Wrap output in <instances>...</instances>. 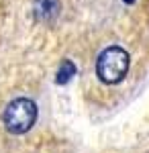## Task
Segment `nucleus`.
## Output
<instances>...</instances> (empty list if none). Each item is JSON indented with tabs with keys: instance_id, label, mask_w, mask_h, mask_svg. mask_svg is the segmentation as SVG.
<instances>
[{
	"instance_id": "f03ea898",
	"label": "nucleus",
	"mask_w": 149,
	"mask_h": 153,
	"mask_svg": "<svg viewBox=\"0 0 149 153\" xmlns=\"http://www.w3.org/2000/svg\"><path fill=\"white\" fill-rule=\"evenodd\" d=\"M2 123H4L6 131L12 135L29 133L37 123V104L31 98H14L4 108Z\"/></svg>"
},
{
	"instance_id": "f257e3e1",
	"label": "nucleus",
	"mask_w": 149,
	"mask_h": 153,
	"mask_svg": "<svg viewBox=\"0 0 149 153\" xmlns=\"http://www.w3.org/2000/svg\"><path fill=\"white\" fill-rule=\"evenodd\" d=\"M129 63H131V57L127 49H123L121 45H108L100 51V55L96 59V76L100 82L108 86L118 84L127 76Z\"/></svg>"
},
{
	"instance_id": "39448f33",
	"label": "nucleus",
	"mask_w": 149,
	"mask_h": 153,
	"mask_svg": "<svg viewBox=\"0 0 149 153\" xmlns=\"http://www.w3.org/2000/svg\"><path fill=\"white\" fill-rule=\"evenodd\" d=\"M123 2H125V4H133L135 0H123Z\"/></svg>"
},
{
	"instance_id": "7ed1b4c3",
	"label": "nucleus",
	"mask_w": 149,
	"mask_h": 153,
	"mask_svg": "<svg viewBox=\"0 0 149 153\" xmlns=\"http://www.w3.org/2000/svg\"><path fill=\"white\" fill-rule=\"evenodd\" d=\"M33 14L37 21H53L59 14V4L57 0H35Z\"/></svg>"
},
{
	"instance_id": "20e7f679",
	"label": "nucleus",
	"mask_w": 149,
	"mask_h": 153,
	"mask_svg": "<svg viewBox=\"0 0 149 153\" xmlns=\"http://www.w3.org/2000/svg\"><path fill=\"white\" fill-rule=\"evenodd\" d=\"M76 76V65H74V61H69V59H63L61 63H59V70L55 74V84L59 86H63V84H68L72 78Z\"/></svg>"
}]
</instances>
